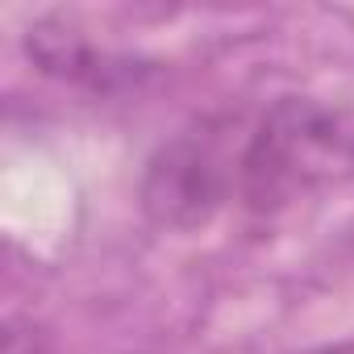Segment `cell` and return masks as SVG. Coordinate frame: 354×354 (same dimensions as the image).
Returning a JSON list of instances; mask_svg holds the SVG:
<instances>
[{
    "label": "cell",
    "mask_w": 354,
    "mask_h": 354,
    "mask_svg": "<svg viewBox=\"0 0 354 354\" xmlns=\"http://www.w3.org/2000/svg\"><path fill=\"white\" fill-rule=\"evenodd\" d=\"M354 180V109L321 96H275L238 146V205L275 217Z\"/></svg>",
    "instance_id": "1"
},
{
    "label": "cell",
    "mask_w": 354,
    "mask_h": 354,
    "mask_svg": "<svg viewBox=\"0 0 354 354\" xmlns=\"http://www.w3.org/2000/svg\"><path fill=\"white\" fill-rule=\"evenodd\" d=\"M238 121H196L162 142L142 171L138 205L154 230L196 234L238 201Z\"/></svg>",
    "instance_id": "2"
},
{
    "label": "cell",
    "mask_w": 354,
    "mask_h": 354,
    "mask_svg": "<svg viewBox=\"0 0 354 354\" xmlns=\"http://www.w3.org/2000/svg\"><path fill=\"white\" fill-rule=\"evenodd\" d=\"M26 50H30V59H34V67L42 75L75 84V88H92V92H113L121 84H138V75H142V67L133 59L92 46L67 21H38V26H30Z\"/></svg>",
    "instance_id": "3"
},
{
    "label": "cell",
    "mask_w": 354,
    "mask_h": 354,
    "mask_svg": "<svg viewBox=\"0 0 354 354\" xmlns=\"http://www.w3.org/2000/svg\"><path fill=\"white\" fill-rule=\"evenodd\" d=\"M34 342H42V337L34 333V325H17V321H9L5 354H38V350H34Z\"/></svg>",
    "instance_id": "4"
},
{
    "label": "cell",
    "mask_w": 354,
    "mask_h": 354,
    "mask_svg": "<svg viewBox=\"0 0 354 354\" xmlns=\"http://www.w3.org/2000/svg\"><path fill=\"white\" fill-rule=\"evenodd\" d=\"M308 354H354V337H342V342H329L321 350H308Z\"/></svg>",
    "instance_id": "5"
}]
</instances>
